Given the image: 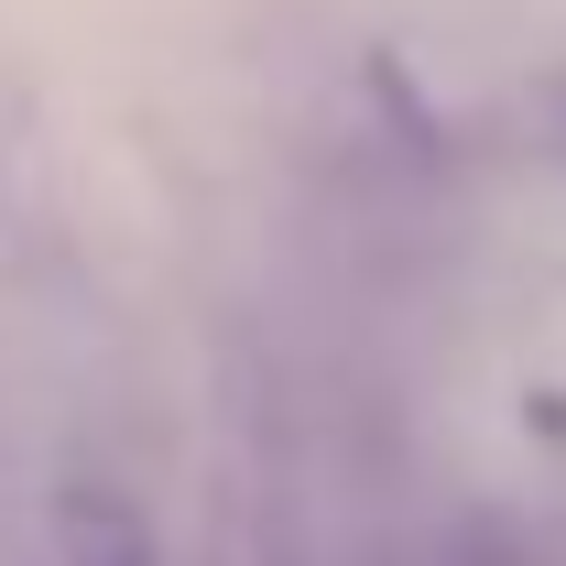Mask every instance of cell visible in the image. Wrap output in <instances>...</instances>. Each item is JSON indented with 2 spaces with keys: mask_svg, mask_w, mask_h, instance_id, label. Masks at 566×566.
Returning <instances> with one entry per match:
<instances>
[{
  "mask_svg": "<svg viewBox=\"0 0 566 566\" xmlns=\"http://www.w3.org/2000/svg\"><path fill=\"white\" fill-rule=\"evenodd\" d=\"M66 534H76V566H153V556H142V534L120 523V512H98V501H76Z\"/></svg>",
  "mask_w": 566,
  "mask_h": 566,
  "instance_id": "obj_1",
  "label": "cell"
}]
</instances>
